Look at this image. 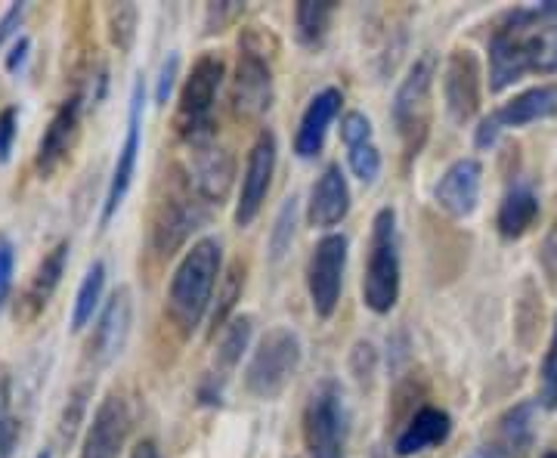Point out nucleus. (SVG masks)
Segmentation results:
<instances>
[{
    "mask_svg": "<svg viewBox=\"0 0 557 458\" xmlns=\"http://www.w3.org/2000/svg\"><path fill=\"white\" fill-rule=\"evenodd\" d=\"M139 10L134 3H112L106 10V25H109V38L119 47V53H131L134 40H137Z\"/></svg>",
    "mask_w": 557,
    "mask_h": 458,
    "instance_id": "obj_31",
    "label": "nucleus"
},
{
    "mask_svg": "<svg viewBox=\"0 0 557 458\" xmlns=\"http://www.w3.org/2000/svg\"><path fill=\"white\" fill-rule=\"evenodd\" d=\"M300 338L285 329V325H276L270 329L263 338L258 341L255 354L248 359V369H245V391L251 394L255 399H278L288 384L295 381L300 369Z\"/></svg>",
    "mask_w": 557,
    "mask_h": 458,
    "instance_id": "obj_7",
    "label": "nucleus"
},
{
    "mask_svg": "<svg viewBox=\"0 0 557 458\" xmlns=\"http://www.w3.org/2000/svg\"><path fill=\"white\" fill-rule=\"evenodd\" d=\"M471 458H498V456L493 453V449H490V446H483V449H480V453H474Z\"/></svg>",
    "mask_w": 557,
    "mask_h": 458,
    "instance_id": "obj_43",
    "label": "nucleus"
},
{
    "mask_svg": "<svg viewBox=\"0 0 557 458\" xmlns=\"http://www.w3.org/2000/svg\"><path fill=\"white\" fill-rule=\"evenodd\" d=\"M35 458H53V453H50V449H44V453H38Z\"/></svg>",
    "mask_w": 557,
    "mask_h": 458,
    "instance_id": "obj_44",
    "label": "nucleus"
},
{
    "mask_svg": "<svg viewBox=\"0 0 557 458\" xmlns=\"http://www.w3.org/2000/svg\"><path fill=\"white\" fill-rule=\"evenodd\" d=\"M539 218V196L530 183H515L498 205L496 226L502 239H520Z\"/></svg>",
    "mask_w": 557,
    "mask_h": 458,
    "instance_id": "obj_27",
    "label": "nucleus"
},
{
    "mask_svg": "<svg viewBox=\"0 0 557 458\" xmlns=\"http://www.w3.org/2000/svg\"><path fill=\"white\" fill-rule=\"evenodd\" d=\"M536 446V403H518L496 421L490 449L498 458H527Z\"/></svg>",
    "mask_w": 557,
    "mask_h": 458,
    "instance_id": "obj_26",
    "label": "nucleus"
},
{
    "mask_svg": "<svg viewBox=\"0 0 557 458\" xmlns=\"http://www.w3.org/2000/svg\"><path fill=\"white\" fill-rule=\"evenodd\" d=\"M443 100L446 112L456 124H468L480 112L483 102V69L478 53L453 50L443 65Z\"/></svg>",
    "mask_w": 557,
    "mask_h": 458,
    "instance_id": "obj_14",
    "label": "nucleus"
},
{
    "mask_svg": "<svg viewBox=\"0 0 557 458\" xmlns=\"http://www.w3.org/2000/svg\"><path fill=\"white\" fill-rule=\"evenodd\" d=\"M295 226H298V196L282 201L276 220H273V230H270V260H278L288 255L292 242H295Z\"/></svg>",
    "mask_w": 557,
    "mask_h": 458,
    "instance_id": "obj_32",
    "label": "nucleus"
},
{
    "mask_svg": "<svg viewBox=\"0 0 557 458\" xmlns=\"http://www.w3.org/2000/svg\"><path fill=\"white\" fill-rule=\"evenodd\" d=\"M186 177L193 183V189L199 193L201 199L208 205H223L230 189H233V177H236V161L233 156L218 146V143H208L193 149V161L189 168H183Z\"/></svg>",
    "mask_w": 557,
    "mask_h": 458,
    "instance_id": "obj_19",
    "label": "nucleus"
},
{
    "mask_svg": "<svg viewBox=\"0 0 557 458\" xmlns=\"http://www.w3.org/2000/svg\"><path fill=\"white\" fill-rule=\"evenodd\" d=\"M127 434H131V409L121 394H109L94 412L78 458H121Z\"/></svg>",
    "mask_w": 557,
    "mask_h": 458,
    "instance_id": "obj_17",
    "label": "nucleus"
},
{
    "mask_svg": "<svg viewBox=\"0 0 557 458\" xmlns=\"http://www.w3.org/2000/svg\"><path fill=\"white\" fill-rule=\"evenodd\" d=\"M251 335H255V319L251 317H233L226 322V329L220 332L214 366H211V372L201 379V403H220V399H223V387H226L230 375L236 372V366H239L242 357H245V350H248V344H251Z\"/></svg>",
    "mask_w": 557,
    "mask_h": 458,
    "instance_id": "obj_18",
    "label": "nucleus"
},
{
    "mask_svg": "<svg viewBox=\"0 0 557 458\" xmlns=\"http://www.w3.org/2000/svg\"><path fill=\"white\" fill-rule=\"evenodd\" d=\"M276 134L273 131H260L258 140L248 152L245 171H242L239 201H236V226H251L260 214L267 193L273 186V171H276Z\"/></svg>",
    "mask_w": 557,
    "mask_h": 458,
    "instance_id": "obj_13",
    "label": "nucleus"
},
{
    "mask_svg": "<svg viewBox=\"0 0 557 458\" xmlns=\"http://www.w3.org/2000/svg\"><path fill=\"white\" fill-rule=\"evenodd\" d=\"M208 201L193 189L183 168H174L171 177L164 180V193L152 208L149 223V242L159 258H171L189 242V236L208 220Z\"/></svg>",
    "mask_w": 557,
    "mask_h": 458,
    "instance_id": "obj_4",
    "label": "nucleus"
},
{
    "mask_svg": "<svg viewBox=\"0 0 557 458\" xmlns=\"http://www.w3.org/2000/svg\"><path fill=\"white\" fill-rule=\"evenodd\" d=\"M399 233L397 211L381 208L372 220V236H369V260H366V276H362V304L387 317L399 300Z\"/></svg>",
    "mask_w": 557,
    "mask_h": 458,
    "instance_id": "obj_6",
    "label": "nucleus"
},
{
    "mask_svg": "<svg viewBox=\"0 0 557 458\" xmlns=\"http://www.w3.org/2000/svg\"><path fill=\"white\" fill-rule=\"evenodd\" d=\"M22 20H25V3H10L7 13L0 16V47L10 38H16L22 28Z\"/></svg>",
    "mask_w": 557,
    "mask_h": 458,
    "instance_id": "obj_39",
    "label": "nucleus"
},
{
    "mask_svg": "<svg viewBox=\"0 0 557 458\" xmlns=\"http://www.w3.org/2000/svg\"><path fill=\"white\" fill-rule=\"evenodd\" d=\"M0 416H3V387H0Z\"/></svg>",
    "mask_w": 557,
    "mask_h": 458,
    "instance_id": "obj_45",
    "label": "nucleus"
},
{
    "mask_svg": "<svg viewBox=\"0 0 557 458\" xmlns=\"http://www.w3.org/2000/svg\"><path fill=\"white\" fill-rule=\"evenodd\" d=\"M28 53H32V40L16 38V44H13L10 53H7V60H3V69H7L10 75H20L22 69H25V62H28Z\"/></svg>",
    "mask_w": 557,
    "mask_h": 458,
    "instance_id": "obj_41",
    "label": "nucleus"
},
{
    "mask_svg": "<svg viewBox=\"0 0 557 458\" xmlns=\"http://www.w3.org/2000/svg\"><path fill=\"white\" fill-rule=\"evenodd\" d=\"M557 72V0L502 16L490 38V90L502 94L527 75Z\"/></svg>",
    "mask_w": 557,
    "mask_h": 458,
    "instance_id": "obj_1",
    "label": "nucleus"
},
{
    "mask_svg": "<svg viewBox=\"0 0 557 458\" xmlns=\"http://www.w3.org/2000/svg\"><path fill=\"white\" fill-rule=\"evenodd\" d=\"M350 412L338 381H322L304 406V446L310 458H344Z\"/></svg>",
    "mask_w": 557,
    "mask_h": 458,
    "instance_id": "obj_9",
    "label": "nucleus"
},
{
    "mask_svg": "<svg viewBox=\"0 0 557 458\" xmlns=\"http://www.w3.org/2000/svg\"><path fill=\"white\" fill-rule=\"evenodd\" d=\"M245 3L239 0H223V3H208L205 7V35H218L226 25L239 20Z\"/></svg>",
    "mask_w": 557,
    "mask_h": 458,
    "instance_id": "obj_34",
    "label": "nucleus"
},
{
    "mask_svg": "<svg viewBox=\"0 0 557 458\" xmlns=\"http://www.w3.org/2000/svg\"><path fill=\"white\" fill-rule=\"evenodd\" d=\"M131 458H161L159 446H156L152 440H139L137 446L131 449Z\"/></svg>",
    "mask_w": 557,
    "mask_h": 458,
    "instance_id": "obj_42",
    "label": "nucleus"
},
{
    "mask_svg": "<svg viewBox=\"0 0 557 458\" xmlns=\"http://www.w3.org/2000/svg\"><path fill=\"white\" fill-rule=\"evenodd\" d=\"M542 406L545 409H557V322L552 344H548L545 359H542Z\"/></svg>",
    "mask_w": 557,
    "mask_h": 458,
    "instance_id": "obj_35",
    "label": "nucleus"
},
{
    "mask_svg": "<svg viewBox=\"0 0 557 458\" xmlns=\"http://www.w3.org/2000/svg\"><path fill=\"white\" fill-rule=\"evenodd\" d=\"M131 322H134V300H131V288L121 285L97 317L94 335L87 341V359L94 366H109L112 359H119L131 335Z\"/></svg>",
    "mask_w": 557,
    "mask_h": 458,
    "instance_id": "obj_15",
    "label": "nucleus"
},
{
    "mask_svg": "<svg viewBox=\"0 0 557 458\" xmlns=\"http://www.w3.org/2000/svg\"><path fill=\"white\" fill-rule=\"evenodd\" d=\"M13 276H16V248L7 236H0V310L13 295Z\"/></svg>",
    "mask_w": 557,
    "mask_h": 458,
    "instance_id": "obj_36",
    "label": "nucleus"
},
{
    "mask_svg": "<svg viewBox=\"0 0 557 458\" xmlns=\"http://www.w3.org/2000/svg\"><path fill=\"white\" fill-rule=\"evenodd\" d=\"M20 134V106L0 109V164H7L13 156V143Z\"/></svg>",
    "mask_w": 557,
    "mask_h": 458,
    "instance_id": "obj_37",
    "label": "nucleus"
},
{
    "mask_svg": "<svg viewBox=\"0 0 557 458\" xmlns=\"http://www.w3.org/2000/svg\"><path fill=\"white\" fill-rule=\"evenodd\" d=\"M341 106H344V97L335 87H325L319 90L313 100L307 102L304 115H300L298 134H295V152L298 159H317L325 146V134L332 127V121L341 115Z\"/></svg>",
    "mask_w": 557,
    "mask_h": 458,
    "instance_id": "obj_22",
    "label": "nucleus"
},
{
    "mask_svg": "<svg viewBox=\"0 0 557 458\" xmlns=\"http://www.w3.org/2000/svg\"><path fill=\"white\" fill-rule=\"evenodd\" d=\"M347 236L329 233L317 242L310 263H307V292L319 319H332L341 304L344 270H347Z\"/></svg>",
    "mask_w": 557,
    "mask_h": 458,
    "instance_id": "obj_10",
    "label": "nucleus"
},
{
    "mask_svg": "<svg viewBox=\"0 0 557 458\" xmlns=\"http://www.w3.org/2000/svg\"><path fill=\"white\" fill-rule=\"evenodd\" d=\"M453 434V419L446 409H437V406H421L416 409V416L403 424L397 443H394V453L399 458H412L434 449V446H443Z\"/></svg>",
    "mask_w": 557,
    "mask_h": 458,
    "instance_id": "obj_24",
    "label": "nucleus"
},
{
    "mask_svg": "<svg viewBox=\"0 0 557 458\" xmlns=\"http://www.w3.org/2000/svg\"><path fill=\"white\" fill-rule=\"evenodd\" d=\"M263 28L251 25L239 38V62L233 75V112L242 121H258L273 106V62L263 44Z\"/></svg>",
    "mask_w": 557,
    "mask_h": 458,
    "instance_id": "obj_8",
    "label": "nucleus"
},
{
    "mask_svg": "<svg viewBox=\"0 0 557 458\" xmlns=\"http://www.w3.org/2000/svg\"><path fill=\"white\" fill-rule=\"evenodd\" d=\"M335 13L338 3L332 0H300L295 7V35L307 50H319L325 44Z\"/></svg>",
    "mask_w": 557,
    "mask_h": 458,
    "instance_id": "obj_28",
    "label": "nucleus"
},
{
    "mask_svg": "<svg viewBox=\"0 0 557 458\" xmlns=\"http://www.w3.org/2000/svg\"><path fill=\"white\" fill-rule=\"evenodd\" d=\"M90 391H94V384L90 381H84L78 384L75 391H72V397L65 403V409H62V419H60V440L62 443H72L75 434H78V424L84 419V409H87V397H90Z\"/></svg>",
    "mask_w": 557,
    "mask_h": 458,
    "instance_id": "obj_33",
    "label": "nucleus"
},
{
    "mask_svg": "<svg viewBox=\"0 0 557 458\" xmlns=\"http://www.w3.org/2000/svg\"><path fill=\"white\" fill-rule=\"evenodd\" d=\"M102 292H106V263L102 260H94L84 273V280L78 285V295H75V304H72V332H84L94 317L100 313Z\"/></svg>",
    "mask_w": 557,
    "mask_h": 458,
    "instance_id": "obj_29",
    "label": "nucleus"
},
{
    "mask_svg": "<svg viewBox=\"0 0 557 458\" xmlns=\"http://www.w3.org/2000/svg\"><path fill=\"white\" fill-rule=\"evenodd\" d=\"M341 143L347 149V164L354 171V177H359L366 186L375 183L381 174V152L375 143V131L372 121L366 119L362 112H347L341 119Z\"/></svg>",
    "mask_w": 557,
    "mask_h": 458,
    "instance_id": "obj_23",
    "label": "nucleus"
},
{
    "mask_svg": "<svg viewBox=\"0 0 557 458\" xmlns=\"http://www.w3.org/2000/svg\"><path fill=\"white\" fill-rule=\"evenodd\" d=\"M434 81H437V57L421 53L406 78L399 81L394 102H391V119L397 127L399 146H403V161H412L424 152L431 124H434Z\"/></svg>",
    "mask_w": 557,
    "mask_h": 458,
    "instance_id": "obj_3",
    "label": "nucleus"
},
{
    "mask_svg": "<svg viewBox=\"0 0 557 458\" xmlns=\"http://www.w3.org/2000/svg\"><path fill=\"white\" fill-rule=\"evenodd\" d=\"M143 106H146V81H143V75H137L134 90H131V102H127L124 143H121L119 159H115V168H112V177H109V189H106V199H102L100 226H109V220L119 214V208L131 193L134 174H137L139 146H143Z\"/></svg>",
    "mask_w": 557,
    "mask_h": 458,
    "instance_id": "obj_11",
    "label": "nucleus"
},
{
    "mask_svg": "<svg viewBox=\"0 0 557 458\" xmlns=\"http://www.w3.org/2000/svg\"><path fill=\"white\" fill-rule=\"evenodd\" d=\"M242 292H245V267L239 260L230 263L223 270L218 285V295H214V304H211V313H208V322H211V335H218L226 329V322L233 319V310L242 300Z\"/></svg>",
    "mask_w": 557,
    "mask_h": 458,
    "instance_id": "obj_30",
    "label": "nucleus"
},
{
    "mask_svg": "<svg viewBox=\"0 0 557 458\" xmlns=\"http://www.w3.org/2000/svg\"><path fill=\"white\" fill-rule=\"evenodd\" d=\"M223 276V248L218 239H199L183 258L168 285V317L189 338L211 313L214 288Z\"/></svg>",
    "mask_w": 557,
    "mask_h": 458,
    "instance_id": "obj_2",
    "label": "nucleus"
},
{
    "mask_svg": "<svg viewBox=\"0 0 557 458\" xmlns=\"http://www.w3.org/2000/svg\"><path fill=\"white\" fill-rule=\"evenodd\" d=\"M350 214V183L338 164H329L310 189L307 220L313 230H332Z\"/></svg>",
    "mask_w": 557,
    "mask_h": 458,
    "instance_id": "obj_21",
    "label": "nucleus"
},
{
    "mask_svg": "<svg viewBox=\"0 0 557 458\" xmlns=\"http://www.w3.org/2000/svg\"><path fill=\"white\" fill-rule=\"evenodd\" d=\"M180 72V57L177 53H168V60L161 62L159 81H156V106H168L171 100V90H174V81Z\"/></svg>",
    "mask_w": 557,
    "mask_h": 458,
    "instance_id": "obj_38",
    "label": "nucleus"
},
{
    "mask_svg": "<svg viewBox=\"0 0 557 458\" xmlns=\"http://www.w3.org/2000/svg\"><path fill=\"white\" fill-rule=\"evenodd\" d=\"M223 75H226V65H223L218 53H205V57L196 60L189 78L180 90L174 127H177L180 140L186 143L189 149H199V146L218 140L214 102H218Z\"/></svg>",
    "mask_w": 557,
    "mask_h": 458,
    "instance_id": "obj_5",
    "label": "nucleus"
},
{
    "mask_svg": "<svg viewBox=\"0 0 557 458\" xmlns=\"http://www.w3.org/2000/svg\"><path fill=\"white\" fill-rule=\"evenodd\" d=\"M542 270L548 273V280L557 282V218L552 223V230H548V236L542 242Z\"/></svg>",
    "mask_w": 557,
    "mask_h": 458,
    "instance_id": "obj_40",
    "label": "nucleus"
},
{
    "mask_svg": "<svg viewBox=\"0 0 557 458\" xmlns=\"http://www.w3.org/2000/svg\"><path fill=\"white\" fill-rule=\"evenodd\" d=\"M69 255H72V245H69V242L53 245V248L44 255V260L38 263V270H35V276H32V282H28V288H25V295H22L16 317L35 319L38 313L47 310V304H50V298L57 295L62 276H65Z\"/></svg>",
    "mask_w": 557,
    "mask_h": 458,
    "instance_id": "obj_25",
    "label": "nucleus"
},
{
    "mask_svg": "<svg viewBox=\"0 0 557 458\" xmlns=\"http://www.w3.org/2000/svg\"><path fill=\"white\" fill-rule=\"evenodd\" d=\"M81 115H84V97L75 94L62 102L60 109L53 112L50 124L44 127V137L38 143V156H35V171L40 177L57 174L62 164L69 161L75 143L81 134Z\"/></svg>",
    "mask_w": 557,
    "mask_h": 458,
    "instance_id": "obj_16",
    "label": "nucleus"
},
{
    "mask_svg": "<svg viewBox=\"0 0 557 458\" xmlns=\"http://www.w3.org/2000/svg\"><path fill=\"white\" fill-rule=\"evenodd\" d=\"M480 183H483V168L478 159H458L453 161L443 177H440L434 199L449 214V218L465 220L478 211Z\"/></svg>",
    "mask_w": 557,
    "mask_h": 458,
    "instance_id": "obj_20",
    "label": "nucleus"
},
{
    "mask_svg": "<svg viewBox=\"0 0 557 458\" xmlns=\"http://www.w3.org/2000/svg\"><path fill=\"white\" fill-rule=\"evenodd\" d=\"M542 458H557V453H545V456Z\"/></svg>",
    "mask_w": 557,
    "mask_h": 458,
    "instance_id": "obj_46",
    "label": "nucleus"
},
{
    "mask_svg": "<svg viewBox=\"0 0 557 458\" xmlns=\"http://www.w3.org/2000/svg\"><path fill=\"white\" fill-rule=\"evenodd\" d=\"M557 115V84H539L518 94L515 100H508L505 106H498L496 112H490L486 119L480 121L474 143L478 149H490L496 146V140L511 131V127H527L533 121H545Z\"/></svg>",
    "mask_w": 557,
    "mask_h": 458,
    "instance_id": "obj_12",
    "label": "nucleus"
}]
</instances>
